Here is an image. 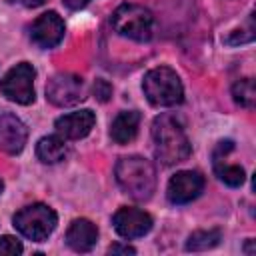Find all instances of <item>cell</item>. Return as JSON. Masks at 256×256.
I'll list each match as a JSON object with an SVG mask.
<instances>
[{
	"instance_id": "obj_1",
	"label": "cell",
	"mask_w": 256,
	"mask_h": 256,
	"mask_svg": "<svg viewBox=\"0 0 256 256\" xmlns=\"http://www.w3.org/2000/svg\"><path fill=\"white\" fill-rule=\"evenodd\" d=\"M152 142H154V156L164 166H174L192 154V144L186 136V130L178 116L174 114H160L152 122Z\"/></svg>"
},
{
	"instance_id": "obj_2",
	"label": "cell",
	"mask_w": 256,
	"mask_h": 256,
	"mask_svg": "<svg viewBox=\"0 0 256 256\" xmlns=\"http://www.w3.org/2000/svg\"><path fill=\"white\" fill-rule=\"evenodd\" d=\"M114 176L118 186L134 200L142 202L152 198L156 190V168L142 156H124L116 162Z\"/></svg>"
},
{
	"instance_id": "obj_3",
	"label": "cell",
	"mask_w": 256,
	"mask_h": 256,
	"mask_svg": "<svg viewBox=\"0 0 256 256\" xmlns=\"http://www.w3.org/2000/svg\"><path fill=\"white\" fill-rule=\"evenodd\" d=\"M142 90H144L146 100L156 108L178 106L184 100L182 80L168 66H158V68L148 70L142 80Z\"/></svg>"
},
{
	"instance_id": "obj_4",
	"label": "cell",
	"mask_w": 256,
	"mask_h": 256,
	"mask_svg": "<svg viewBox=\"0 0 256 256\" xmlns=\"http://www.w3.org/2000/svg\"><path fill=\"white\" fill-rule=\"evenodd\" d=\"M110 22L120 36L136 42H148L154 34V14L140 4H120Z\"/></svg>"
},
{
	"instance_id": "obj_5",
	"label": "cell",
	"mask_w": 256,
	"mask_h": 256,
	"mask_svg": "<svg viewBox=\"0 0 256 256\" xmlns=\"http://www.w3.org/2000/svg\"><path fill=\"white\" fill-rule=\"evenodd\" d=\"M14 228L28 240L32 242H44L56 228L58 224V214L42 202L36 204H28L24 208H20L14 218Z\"/></svg>"
},
{
	"instance_id": "obj_6",
	"label": "cell",
	"mask_w": 256,
	"mask_h": 256,
	"mask_svg": "<svg viewBox=\"0 0 256 256\" xmlns=\"http://www.w3.org/2000/svg\"><path fill=\"white\" fill-rule=\"evenodd\" d=\"M34 78L36 70L30 62H20L12 66L0 80V90L6 100L28 106L34 102Z\"/></svg>"
},
{
	"instance_id": "obj_7",
	"label": "cell",
	"mask_w": 256,
	"mask_h": 256,
	"mask_svg": "<svg viewBox=\"0 0 256 256\" xmlns=\"http://www.w3.org/2000/svg\"><path fill=\"white\" fill-rule=\"evenodd\" d=\"M84 98H86V84L76 74L58 72L46 84V100L58 108L74 106Z\"/></svg>"
},
{
	"instance_id": "obj_8",
	"label": "cell",
	"mask_w": 256,
	"mask_h": 256,
	"mask_svg": "<svg viewBox=\"0 0 256 256\" xmlns=\"http://www.w3.org/2000/svg\"><path fill=\"white\" fill-rule=\"evenodd\" d=\"M112 224L114 230L118 232V236L126 238V240H134V238H142L152 230V216L140 208H132V206H122L114 212L112 216Z\"/></svg>"
},
{
	"instance_id": "obj_9",
	"label": "cell",
	"mask_w": 256,
	"mask_h": 256,
	"mask_svg": "<svg viewBox=\"0 0 256 256\" xmlns=\"http://www.w3.org/2000/svg\"><path fill=\"white\" fill-rule=\"evenodd\" d=\"M204 190V176L196 170H180L176 172L166 188V196L172 204L182 206L196 200Z\"/></svg>"
},
{
	"instance_id": "obj_10",
	"label": "cell",
	"mask_w": 256,
	"mask_h": 256,
	"mask_svg": "<svg viewBox=\"0 0 256 256\" xmlns=\"http://www.w3.org/2000/svg\"><path fill=\"white\" fill-rule=\"evenodd\" d=\"M64 32H66L64 20L54 10L40 14L30 24V40L38 48H44V50L58 46L62 42V38H64Z\"/></svg>"
},
{
	"instance_id": "obj_11",
	"label": "cell",
	"mask_w": 256,
	"mask_h": 256,
	"mask_svg": "<svg viewBox=\"0 0 256 256\" xmlns=\"http://www.w3.org/2000/svg\"><path fill=\"white\" fill-rule=\"evenodd\" d=\"M234 150V142L232 140H220L212 152V168L216 172V176L230 188H238L244 184L246 180V172L240 164H230L226 162V156Z\"/></svg>"
},
{
	"instance_id": "obj_12",
	"label": "cell",
	"mask_w": 256,
	"mask_h": 256,
	"mask_svg": "<svg viewBox=\"0 0 256 256\" xmlns=\"http://www.w3.org/2000/svg\"><path fill=\"white\" fill-rule=\"evenodd\" d=\"M28 140L26 124L12 112L0 114V150L6 154H20Z\"/></svg>"
},
{
	"instance_id": "obj_13",
	"label": "cell",
	"mask_w": 256,
	"mask_h": 256,
	"mask_svg": "<svg viewBox=\"0 0 256 256\" xmlns=\"http://www.w3.org/2000/svg\"><path fill=\"white\" fill-rule=\"evenodd\" d=\"M94 124H96L94 112L84 108V110H76V112H70V114L56 118L54 128L64 140H80V138L90 134Z\"/></svg>"
},
{
	"instance_id": "obj_14",
	"label": "cell",
	"mask_w": 256,
	"mask_h": 256,
	"mask_svg": "<svg viewBox=\"0 0 256 256\" xmlns=\"http://www.w3.org/2000/svg\"><path fill=\"white\" fill-rule=\"evenodd\" d=\"M98 242V228L86 218H76L66 230V244L74 252H90Z\"/></svg>"
},
{
	"instance_id": "obj_15",
	"label": "cell",
	"mask_w": 256,
	"mask_h": 256,
	"mask_svg": "<svg viewBox=\"0 0 256 256\" xmlns=\"http://www.w3.org/2000/svg\"><path fill=\"white\" fill-rule=\"evenodd\" d=\"M140 128V112L136 110H122L110 124V138L116 144H128L136 138Z\"/></svg>"
},
{
	"instance_id": "obj_16",
	"label": "cell",
	"mask_w": 256,
	"mask_h": 256,
	"mask_svg": "<svg viewBox=\"0 0 256 256\" xmlns=\"http://www.w3.org/2000/svg\"><path fill=\"white\" fill-rule=\"evenodd\" d=\"M68 148H66V140L60 134H50L38 140L36 144V156L40 162L44 164H56L60 160H64Z\"/></svg>"
},
{
	"instance_id": "obj_17",
	"label": "cell",
	"mask_w": 256,
	"mask_h": 256,
	"mask_svg": "<svg viewBox=\"0 0 256 256\" xmlns=\"http://www.w3.org/2000/svg\"><path fill=\"white\" fill-rule=\"evenodd\" d=\"M222 240V232L218 228H210V230H196L188 236L186 240V250L188 252H204L210 250L214 246H218Z\"/></svg>"
},
{
	"instance_id": "obj_18",
	"label": "cell",
	"mask_w": 256,
	"mask_h": 256,
	"mask_svg": "<svg viewBox=\"0 0 256 256\" xmlns=\"http://www.w3.org/2000/svg\"><path fill=\"white\" fill-rule=\"evenodd\" d=\"M232 96H234V102H236V104H240V106L246 108V110H252L254 104H256L254 80H252V78L236 80V82L232 84Z\"/></svg>"
},
{
	"instance_id": "obj_19",
	"label": "cell",
	"mask_w": 256,
	"mask_h": 256,
	"mask_svg": "<svg viewBox=\"0 0 256 256\" xmlns=\"http://www.w3.org/2000/svg\"><path fill=\"white\" fill-rule=\"evenodd\" d=\"M254 32H256V28H254V14H250L248 20H246V26H244V28H238V30H234V32H230V34L224 38V42L230 44V46L246 44V42H252V40H254Z\"/></svg>"
},
{
	"instance_id": "obj_20",
	"label": "cell",
	"mask_w": 256,
	"mask_h": 256,
	"mask_svg": "<svg viewBox=\"0 0 256 256\" xmlns=\"http://www.w3.org/2000/svg\"><path fill=\"white\" fill-rule=\"evenodd\" d=\"M24 252V246L18 238L14 236H0V254L2 256H18Z\"/></svg>"
},
{
	"instance_id": "obj_21",
	"label": "cell",
	"mask_w": 256,
	"mask_h": 256,
	"mask_svg": "<svg viewBox=\"0 0 256 256\" xmlns=\"http://www.w3.org/2000/svg\"><path fill=\"white\" fill-rule=\"evenodd\" d=\"M94 96H96L100 102H108L110 96H112V86H110V82L104 80V78H98V80L94 82Z\"/></svg>"
},
{
	"instance_id": "obj_22",
	"label": "cell",
	"mask_w": 256,
	"mask_h": 256,
	"mask_svg": "<svg viewBox=\"0 0 256 256\" xmlns=\"http://www.w3.org/2000/svg\"><path fill=\"white\" fill-rule=\"evenodd\" d=\"M108 254H136V250L128 244H112L108 248Z\"/></svg>"
},
{
	"instance_id": "obj_23",
	"label": "cell",
	"mask_w": 256,
	"mask_h": 256,
	"mask_svg": "<svg viewBox=\"0 0 256 256\" xmlns=\"http://www.w3.org/2000/svg\"><path fill=\"white\" fill-rule=\"evenodd\" d=\"M62 2H64V6L70 8V10H80V8H84L90 0H62Z\"/></svg>"
},
{
	"instance_id": "obj_24",
	"label": "cell",
	"mask_w": 256,
	"mask_h": 256,
	"mask_svg": "<svg viewBox=\"0 0 256 256\" xmlns=\"http://www.w3.org/2000/svg\"><path fill=\"white\" fill-rule=\"evenodd\" d=\"M10 2H18V4H22V6H26V8H38V6H42L46 0H10Z\"/></svg>"
},
{
	"instance_id": "obj_25",
	"label": "cell",
	"mask_w": 256,
	"mask_h": 256,
	"mask_svg": "<svg viewBox=\"0 0 256 256\" xmlns=\"http://www.w3.org/2000/svg\"><path fill=\"white\" fill-rule=\"evenodd\" d=\"M244 252H246L248 256H252V254L256 252V248H254V240H252V238L246 240V244H244Z\"/></svg>"
},
{
	"instance_id": "obj_26",
	"label": "cell",
	"mask_w": 256,
	"mask_h": 256,
	"mask_svg": "<svg viewBox=\"0 0 256 256\" xmlns=\"http://www.w3.org/2000/svg\"><path fill=\"white\" fill-rule=\"evenodd\" d=\"M2 190H4V182L0 180V194H2Z\"/></svg>"
}]
</instances>
